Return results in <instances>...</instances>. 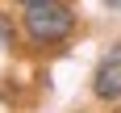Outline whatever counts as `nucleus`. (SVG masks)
<instances>
[{
	"instance_id": "nucleus-1",
	"label": "nucleus",
	"mask_w": 121,
	"mask_h": 113,
	"mask_svg": "<svg viewBox=\"0 0 121 113\" xmlns=\"http://www.w3.org/2000/svg\"><path fill=\"white\" fill-rule=\"evenodd\" d=\"M79 13L63 0H42V4H25L21 13V34L29 46H63L75 34Z\"/></svg>"
},
{
	"instance_id": "nucleus-2",
	"label": "nucleus",
	"mask_w": 121,
	"mask_h": 113,
	"mask_svg": "<svg viewBox=\"0 0 121 113\" xmlns=\"http://www.w3.org/2000/svg\"><path fill=\"white\" fill-rule=\"evenodd\" d=\"M92 96L100 105H117L121 100V42H109L100 50L96 67H92Z\"/></svg>"
},
{
	"instance_id": "nucleus-3",
	"label": "nucleus",
	"mask_w": 121,
	"mask_h": 113,
	"mask_svg": "<svg viewBox=\"0 0 121 113\" xmlns=\"http://www.w3.org/2000/svg\"><path fill=\"white\" fill-rule=\"evenodd\" d=\"M13 38H17V29H13V21L0 13V50H9V46H13Z\"/></svg>"
},
{
	"instance_id": "nucleus-4",
	"label": "nucleus",
	"mask_w": 121,
	"mask_h": 113,
	"mask_svg": "<svg viewBox=\"0 0 121 113\" xmlns=\"http://www.w3.org/2000/svg\"><path fill=\"white\" fill-rule=\"evenodd\" d=\"M13 4H21V9H25V4H42V0H13Z\"/></svg>"
}]
</instances>
